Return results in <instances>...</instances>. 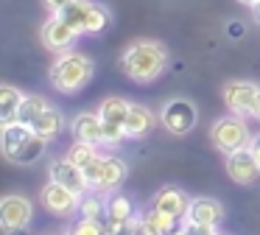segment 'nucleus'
I'll use <instances>...</instances> for the list:
<instances>
[{
  "mask_svg": "<svg viewBox=\"0 0 260 235\" xmlns=\"http://www.w3.org/2000/svg\"><path fill=\"white\" fill-rule=\"evenodd\" d=\"M165 67H168V50L162 42H154V39H140L129 45L120 56V70L140 84H148L157 76H162Z\"/></svg>",
  "mask_w": 260,
  "mask_h": 235,
  "instance_id": "1",
  "label": "nucleus"
},
{
  "mask_svg": "<svg viewBox=\"0 0 260 235\" xmlns=\"http://www.w3.org/2000/svg\"><path fill=\"white\" fill-rule=\"evenodd\" d=\"M92 78V62L81 53H62L51 67V84L59 93H79Z\"/></svg>",
  "mask_w": 260,
  "mask_h": 235,
  "instance_id": "2",
  "label": "nucleus"
},
{
  "mask_svg": "<svg viewBox=\"0 0 260 235\" xmlns=\"http://www.w3.org/2000/svg\"><path fill=\"white\" fill-rule=\"evenodd\" d=\"M210 137H213V145L221 151V154H232V151H241L252 145V132L249 126L241 121V118L230 115V118H218L210 129Z\"/></svg>",
  "mask_w": 260,
  "mask_h": 235,
  "instance_id": "3",
  "label": "nucleus"
},
{
  "mask_svg": "<svg viewBox=\"0 0 260 235\" xmlns=\"http://www.w3.org/2000/svg\"><path fill=\"white\" fill-rule=\"evenodd\" d=\"M129 109H132V104L123 98H118V95L104 98V104L98 106V115H101V121H104V137H107V143L118 145L120 140L126 137V118H129Z\"/></svg>",
  "mask_w": 260,
  "mask_h": 235,
  "instance_id": "4",
  "label": "nucleus"
},
{
  "mask_svg": "<svg viewBox=\"0 0 260 235\" xmlns=\"http://www.w3.org/2000/svg\"><path fill=\"white\" fill-rule=\"evenodd\" d=\"M196 104L187 98H174L168 101V104L162 106V112H159V121H162V126L168 129L171 134H187L193 126H196Z\"/></svg>",
  "mask_w": 260,
  "mask_h": 235,
  "instance_id": "5",
  "label": "nucleus"
},
{
  "mask_svg": "<svg viewBox=\"0 0 260 235\" xmlns=\"http://www.w3.org/2000/svg\"><path fill=\"white\" fill-rule=\"evenodd\" d=\"M31 216H34V207L25 196L9 193L0 204V224L6 232H14V229H25L31 224Z\"/></svg>",
  "mask_w": 260,
  "mask_h": 235,
  "instance_id": "6",
  "label": "nucleus"
},
{
  "mask_svg": "<svg viewBox=\"0 0 260 235\" xmlns=\"http://www.w3.org/2000/svg\"><path fill=\"white\" fill-rule=\"evenodd\" d=\"M40 196H42V204L51 213H56V216H70V213L81 204V196L76 193V190H70L68 185L56 182V179H51V182L42 188Z\"/></svg>",
  "mask_w": 260,
  "mask_h": 235,
  "instance_id": "7",
  "label": "nucleus"
},
{
  "mask_svg": "<svg viewBox=\"0 0 260 235\" xmlns=\"http://www.w3.org/2000/svg\"><path fill=\"white\" fill-rule=\"evenodd\" d=\"M226 173L238 185H252L260 177V162L252 154V149H241V151L226 154Z\"/></svg>",
  "mask_w": 260,
  "mask_h": 235,
  "instance_id": "8",
  "label": "nucleus"
},
{
  "mask_svg": "<svg viewBox=\"0 0 260 235\" xmlns=\"http://www.w3.org/2000/svg\"><path fill=\"white\" fill-rule=\"evenodd\" d=\"M76 37H79V31H76L62 14H53L51 20L45 22V28H42V39H45V45L51 50H68L70 45L76 42Z\"/></svg>",
  "mask_w": 260,
  "mask_h": 235,
  "instance_id": "9",
  "label": "nucleus"
},
{
  "mask_svg": "<svg viewBox=\"0 0 260 235\" xmlns=\"http://www.w3.org/2000/svg\"><path fill=\"white\" fill-rule=\"evenodd\" d=\"M224 104L230 106V112L235 115H246L252 112V104H254V95H257V84L252 81H230L224 84Z\"/></svg>",
  "mask_w": 260,
  "mask_h": 235,
  "instance_id": "10",
  "label": "nucleus"
},
{
  "mask_svg": "<svg viewBox=\"0 0 260 235\" xmlns=\"http://www.w3.org/2000/svg\"><path fill=\"white\" fill-rule=\"evenodd\" d=\"M51 179H56V182L68 185V188L76 190L79 196H84L87 190H90L84 171H81V168L76 165L70 157H62V160H53V162H51Z\"/></svg>",
  "mask_w": 260,
  "mask_h": 235,
  "instance_id": "11",
  "label": "nucleus"
},
{
  "mask_svg": "<svg viewBox=\"0 0 260 235\" xmlns=\"http://www.w3.org/2000/svg\"><path fill=\"white\" fill-rule=\"evenodd\" d=\"M70 129H73L76 140H84V143H92V145L107 143V137H104V121L98 112H81V115H76Z\"/></svg>",
  "mask_w": 260,
  "mask_h": 235,
  "instance_id": "12",
  "label": "nucleus"
},
{
  "mask_svg": "<svg viewBox=\"0 0 260 235\" xmlns=\"http://www.w3.org/2000/svg\"><path fill=\"white\" fill-rule=\"evenodd\" d=\"M190 201L193 199L185 193V190H179V188H162L157 193V199H154V207H157V210H162L165 216H171L174 221H179V218L187 216Z\"/></svg>",
  "mask_w": 260,
  "mask_h": 235,
  "instance_id": "13",
  "label": "nucleus"
},
{
  "mask_svg": "<svg viewBox=\"0 0 260 235\" xmlns=\"http://www.w3.org/2000/svg\"><path fill=\"white\" fill-rule=\"evenodd\" d=\"M221 218H224V207H221V201H215V199H193L190 207H187L185 221H190V224H210V227H215Z\"/></svg>",
  "mask_w": 260,
  "mask_h": 235,
  "instance_id": "14",
  "label": "nucleus"
},
{
  "mask_svg": "<svg viewBox=\"0 0 260 235\" xmlns=\"http://www.w3.org/2000/svg\"><path fill=\"white\" fill-rule=\"evenodd\" d=\"M31 134H34V129H31L28 123H23V121L3 123V134H0V149H3V157L12 160V157L23 149V143L31 137Z\"/></svg>",
  "mask_w": 260,
  "mask_h": 235,
  "instance_id": "15",
  "label": "nucleus"
},
{
  "mask_svg": "<svg viewBox=\"0 0 260 235\" xmlns=\"http://www.w3.org/2000/svg\"><path fill=\"white\" fill-rule=\"evenodd\" d=\"M151 129H154V112L146 109V106H140V104H132L129 118H126V137L140 140V137H146Z\"/></svg>",
  "mask_w": 260,
  "mask_h": 235,
  "instance_id": "16",
  "label": "nucleus"
},
{
  "mask_svg": "<svg viewBox=\"0 0 260 235\" xmlns=\"http://www.w3.org/2000/svg\"><path fill=\"white\" fill-rule=\"evenodd\" d=\"M123 179H126V162L120 157H101V188H98V193L120 188Z\"/></svg>",
  "mask_w": 260,
  "mask_h": 235,
  "instance_id": "17",
  "label": "nucleus"
},
{
  "mask_svg": "<svg viewBox=\"0 0 260 235\" xmlns=\"http://www.w3.org/2000/svg\"><path fill=\"white\" fill-rule=\"evenodd\" d=\"M174 227H176L174 218L165 216L157 207H151V210L140 218V224H137V235H168Z\"/></svg>",
  "mask_w": 260,
  "mask_h": 235,
  "instance_id": "18",
  "label": "nucleus"
},
{
  "mask_svg": "<svg viewBox=\"0 0 260 235\" xmlns=\"http://www.w3.org/2000/svg\"><path fill=\"white\" fill-rule=\"evenodd\" d=\"M135 221V204L129 201V196L115 193L112 199H107V224L109 227H120V224Z\"/></svg>",
  "mask_w": 260,
  "mask_h": 235,
  "instance_id": "19",
  "label": "nucleus"
},
{
  "mask_svg": "<svg viewBox=\"0 0 260 235\" xmlns=\"http://www.w3.org/2000/svg\"><path fill=\"white\" fill-rule=\"evenodd\" d=\"M25 95L20 93L12 84H3L0 87V123H14L20 115V106H23Z\"/></svg>",
  "mask_w": 260,
  "mask_h": 235,
  "instance_id": "20",
  "label": "nucleus"
},
{
  "mask_svg": "<svg viewBox=\"0 0 260 235\" xmlns=\"http://www.w3.org/2000/svg\"><path fill=\"white\" fill-rule=\"evenodd\" d=\"M62 126H64V118H62V112L53 109V106H48V109L31 123L34 134H40V137H45V140H53L59 132H62Z\"/></svg>",
  "mask_w": 260,
  "mask_h": 235,
  "instance_id": "21",
  "label": "nucleus"
},
{
  "mask_svg": "<svg viewBox=\"0 0 260 235\" xmlns=\"http://www.w3.org/2000/svg\"><path fill=\"white\" fill-rule=\"evenodd\" d=\"M45 137H40V134H31L28 140L23 143V149L17 151V154L12 157V162H17V165H31V162H37L42 157V151H45Z\"/></svg>",
  "mask_w": 260,
  "mask_h": 235,
  "instance_id": "22",
  "label": "nucleus"
},
{
  "mask_svg": "<svg viewBox=\"0 0 260 235\" xmlns=\"http://www.w3.org/2000/svg\"><path fill=\"white\" fill-rule=\"evenodd\" d=\"M90 6H92V0H73V3L64 11H59V14H62L79 34H84V20H87V14H90Z\"/></svg>",
  "mask_w": 260,
  "mask_h": 235,
  "instance_id": "23",
  "label": "nucleus"
},
{
  "mask_svg": "<svg viewBox=\"0 0 260 235\" xmlns=\"http://www.w3.org/2000/svg\"><path fill=\"white\" fill-rule=\"evenodd\" d=\"M45 109H48L45 98H40V95H25V98H23V106H20L17 121H23V123H28V126H31V123H34Z\"/></svg>",
  "mask_w": 260,
  "mask_h": 235,
  "instance_id": "24",
  "label": "nucleus"
},
{
  "mask_svg": "<svg viewBox=\"0 0 260 235\" xmlns=\"http://www.w3.org/2000/svg\"><path fill=\"white\" fill-rule=\"evenodd\" d=\"M107 25H109V11L101 3H92L90 14L84 20V34H101V31H107Z\"/></svg>",
  "mask_w": 260,
  "mask_h": 235,
  "instance_id": "25",
  "label": "nucleus"
},
{
  "mask_svg": "<svg viewBox=\"0 0 260 235\" xmlns=\"http://www.w3.org/2000/svg\"><path fill=\"white\" fill-rule=\"evenodd\" d=\"M79 213L84 218H95V221H101V218H107V201H101L95 193L90 196H81V204H79Z\"/></svg>",
  "mask_w": 260,
  "mask_h": 235,
  "instance_id": "26",
  "label": "nucleus"
},
{
  "mask_svg": "<svg viewBox=\"0 0 260 235\" xmlns=\"http://www.w3.org/2000/svg\"><path fill=\"white\" fill-rule=\"evenodd\" d=\"M68 157H70V160H73L76 165L81 168V171H84V168H87V165H90V162L98 157V151H95V145H92V143H84V140H76V145L68 151Z\"/></svg>",
  "mask_w": 260,
  "mask_h": 235,
  "instance_id": "27",
  "label": "nucleus"
},
{
  "mask_svg": "<svg viewBox=\"0 0 260 235\" xmlns=\"http://www.w3.org/2000/svg\"><path fill=\"white\" fill-rule=\"evenodd\" d=\"M73 232L76 235H104L107 229H104L101 221H95V218H84V216H81V221L73 227Z\"/></svg>",
  "mask_w": 260,
  "mask_h": 235,
  "instance_id": "28",
  "label": "nucleus"
},
{
  "mask_svg": "<svg viewBox=\"0 0 260 235\" xmlns=\"http://www.w3.org/2000/svg\"><path fill=\"white\" fill-rule=\"evenodd\" d=\"M185 229H187V235H218L215 227H210V224H190L187 221Z\"/></svg>",
  "mask_w": 260,
  "mask_h": 235,
  "instance_id": "29",
  "label": "nucleus"
},
{
  "mask_svg": "<svg viewBox=\"0 0 260 235\" xmlns=\"http://www.w3.org/2000/svg\"><path fill=\"white\" fill-rule=\"evenodd\" d=\"M42 3L51 9V14H59V11H64L70 3H73V0H42Z\"/></svg>",
  "mask_w": 260,
  "mask_h": 235,
  "instance_id": "30",
  "label": "nucleus"
},
{
  "mask_svg": "<svg viewBox=\"0 0 260 235\" xmlns=\"http://www.w3.org/2000/svg\"><path fill=\"white\" fill-rule=\"evenodd\" d=\"M249 115L260 121V87H257V95H254V104H252V112H249Z\"/></svg>",
  "mask_w": 260,
  "mask_h": 235,
  "instance_id": "31",
  "label": "nucleus"
},
{
  "mask_svg": "<svg viewBox=\"0 0 260 235\" xmlns=\"http://www.w3.org/2000/svg\"><path fill=\"white\" fill-rule=\"evenodd\" d=\"M249 149H252V154L257 157V162H260V134H254V137H252V145H249Z\"/></svg>",
  "mask_w": 260,
  "mask_h": 235,
  "instance_id": "32",
  "label": "nucleus"
},
{
  "mask_svg": "<svg viewBox=\"0 0 260 235\" xmlns=\"http://www.w3.org/2000/svg\"><path fill=\"white\" fill-rule=\"evenodd\" d=\"M168 235H187V229H185V227H174Z\"/></svg>",
  "mask_w": 260,
  "mask_h": 235,
  "instance_id": "33",
  "label": "nucleus"
},
{
  "mask_svg": "<svg viewBox=\"0 0 260 235\" xmlns=\"http://www.w3.org/2000/svg\"><path fill=\"white\" fill-rule=\"evenodd\" d=\"M252 9H254V17H257V22H260V0H257V3L252 6Z\"/></svg>",
  "mask_w": 260,
  "mask_h": 235,
  "instance_id": "34",
  "label": "nucleus"
},
{
  "mask_svg": "<svg viewBox=\"0 0 260 235\" xmlns=\"http://www.w3.org/2000/svg\"><path fill=\"white\" fill-rule=\"evenodd\" d=\"M238 3H243V6H254L257 0H238Z\"/></svg>",
  "mask_w": 260,
  "mask_h": 235,
  "instance_id": "35",
  "label": "nucleus"
},
{
  "mask_svg": "<svg viewBox=\"0 0 260 235\" xmlns=\"http://www.w3.org/2000/svg\"><path fill=\"white\" fill-rule=\"evenodd\" d=\"M68 235H76V232H73V229H70V232H68Z\"/></svg>",
  "mask_w": 260,
  "mask_h": 235,
  "instance_id": "36",
  "label": "nucleus"
}]
</instances>
